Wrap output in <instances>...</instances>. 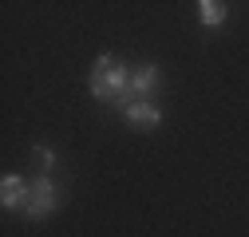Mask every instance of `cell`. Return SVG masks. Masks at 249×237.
Masks as SVG:
<instances>
[{
	"label": "cell",
	"instance_id": "6da1fadb",
	"mask_svg": "<svg viewBox=\"0 0 249 237\" xmlns=\"http://www.w3.org/2000/svg\"><path fill=\"white\" fill-rule=\"evenodd\" d=\"M91 95L95 99H115L119 107H127V91H131V71L119 64L115 55H99L95 64H91Z\"/></svg>",
	"mask_w": 249,
	"mask_h": 237
},
{
	"label": "cell",
	"instance_id": "7a4b0ae2",
	"mask_svg": "<svg viewBox=\"0 0 249 237\" xmlns=\"http://www.w3.org/2000/svg\"><path fill=\"white\" fill-rule=\"evenodd\" d=\"M64 202V194H59V186L52 182L48 174H40V178H32V182H28V202L20 205L24 210V218H32V221H44L55 205Z\"/></svg>",
	"mask_w": 249,
	"mask_h": 237
},
{
	"label": "cell",
	"instance_id": "3957f363",
	"mask_svg": "<svg viewBox=\"0 0 249 237\" xmlns=\"http://www.w3.org/2000/svg\"><path fill=\"white\" fill-rule=\"evenodd\" d=\"M154 87H159V68H154V64H142V68H135V71H131L127 107H131V103H139V99H146V95H154ZM127 107H123V111H127Z\"/></svg>",
	"mask_w": 249,
	"mask_h": 237
},
{
	"label": "cell",
	"instance_id": "277c9868",
	"mask_svg": "<svg viewBox=\"0 0 249 237\" xmlns=\"http://www.w3.org/2000/svg\"><path fill=\"white\" fill-rule=\"evenodd\" d=\"M123 115H127V123H131V127H142V131H154V127L162 123V111L154 107V103H146V99L131 103L127 111H123Z\"/></svg>",
	"mask_w": 249,
	"mask_h": 237
},
{
	"label": "cell",
	"instance_id": "5b68a950",
	"mask_svg": "<svg viewBox=\"0 0 249 237\" xmlns=\"http://www.w3.org/2000/svg\"><path fill=\"white\" fill-rule=\"evenodd\" d=\"M28 202V182L20 174H4V182H0V205L4 210H20Z\"/></svg>",
	"mask_w": 249,
	"mask_h": 237
},
{
	"label": "cell",
	"instance_id": "8992f818",
	"mask_svg": "<svg viewBox=\"0 0 249 237\" xmlns=\"http://www.w3.org/2000/svg\"><path fill=\"white\" fill-rule=\"evenodd\" d=\"M198 20H202L206 28L226 24V4H222V0H202V4H198Z\"/></svg>",
	"mask_w": 249,
	"mask_h": 237
},
{
	"label": "cell",
	"instance_id": "52a82bcc",
	"mask_svg": "<svg viewBox=\"0 0 249 237\" xmlns=\"http://www.w3.org/2000/svg\"><path fill=\"white\" fill-rule=\"evenodd\" d=\"M32 158H36V162H40V170H44V174H48V170H52V166H55V154H52V151H48V146H36V151H32Z\"/></svg>",
	"mask_w": 249,
	"mask_h": 237
}]
</instances>
